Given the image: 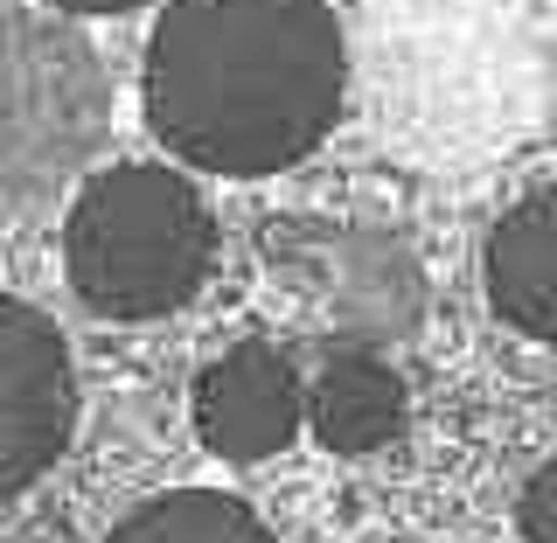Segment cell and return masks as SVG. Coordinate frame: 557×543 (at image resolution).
Instances as JSON below:
<instances>
[{"instance_id": "10", "label": "cell", "mask_w": 557, "mask_h": 543, "mask_svg": "<svg viewBox=\"0 0 557 543\" xmlns=\"http://www.w3.org/2000/svg\"><path fill=\"white\" fill-rule=\"evenodd\" d=\"M57 14H133V8H147V0H49Z\"/></svg>"}, {"instance_id": "8", "label": "cell", "mask_w": 557, "mask_h": 543, "mask_svg": "<svg viewBox=\"0 0 557 543\" xmlns=\"http://www.w3.org/2000/svg\"><path fill=\"white\" fill-rule=\"evenodd\" d=\"M104 543H278V530L237 495H216V488H174V495L139 502L126 522H112Z\"/></svg>"}, {"instance_id": "6", "label": "cell", "mask_w": 557, "mask_h": 543, "mask_svg": "<svg viewBox=\"0 0 557 543\" xmlns=\"http://www.w3.org/2000/svg\"><path fill=\"white\" fill-rule=\"evenodd\" d=\"M487 307L530 342H557V182L516 196L481 244Z\"/></svg>"}, {"instance_id": "1", "label": "cell", "mask_w": 557, "mask_h": 543, "mask_svg": "<svg viewBox=\"0 0 557 543\" xmlns=\"http://www.w3.org/2000/svg\"><path fill=\"white\" fill-rule=\"evenodd\" d=\"M342 98L348 42L327 0H168L139 63L147 133L223 182L300 168Z\"/></svg>"}, {"instance_id": "7", "label": "cell", "mask_w": 557, "mask_h": 543, "mask_svg": "<svg viewBox=\"0 0 557 543\" xmlns=\"http://www.w3.org/2000/svg\"><path fill=\"white\" fill-rule=\"evenodd\" d=\"M405 418H411L405 377L376 348H335L307 383V425L342 460H370V453L397 446L405 440Z\"/></svg>"}, {"instance_id": "4", "label": "cell", "mask_w": 557, "mask_h": 543, "mask_svg": "<svg viewBox=\"0 0 557 543\" xmlns=\"http://www.w3.org/2000/svg\"><path fill=\"white\" fill-rule=\"evenodd\" d=\"M70 425H77V370L63 328L22 293H0V509L63 460Z\"/></svg>"}, {"instance_id": "5", "label": "cell", "mask_w": 557, "mask_h": 543, "mask_svg": "<svg viewBox=\"0 0 557 543\" xmlns=\"http://www.w3.org/2000/svg\"><path fill=\"white\" fill-rule=\"evenodd\" d=\"M188 411H196V440L216 453V460L258 467V460H272V453H286L293 432L307 425V383H300L286 348L231 342L223 356H209L196 370Z\"/></svg>"}, {"instance_id": "3", "label": "cell", "mask_w": 557, "mask_h": 543, "mask_svg": "<svg viewBox=\"0 0 557 543\" xmlns=\"http://www.w3.org/2000/svg\"><path fill=\"white\" fill-rule=\"evenodd\" d=\"M112 139V70L70 14L0 8V209H35L98 174Z\"/></svg>"}, {"instance_id": "2", "label": "cell", "mask_w": 557, "mask_h": 543, "mask_svg": "<svg viewBox=\"0 0 557 543\" xmlns=\"http://www.w3.org/2000/svg\"><path fill=\"white\" fill-rule=\"evenodd\" d=\"M63 272L98 321H168L216 272V217L182 168L112 161L63 217Z\"/></svg>"}, {"instance_id": "9", "label": "cell", "mask_w": 557, "mask_h": 543, "mask_svg": "<svg viewBox=\"0 0 557 543\" xmlns=\"http://www.w3.org/2000/svg\"><path fill=\"white\" fill-rule=\"evenodd\" d=\"M516 530L522 543H557V453L522 481V502H516Z\"/></svg>"}]
</instances>
